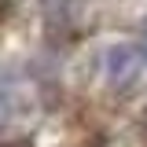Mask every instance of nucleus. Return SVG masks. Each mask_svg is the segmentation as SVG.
<instances>
[{"label": "nucleus", "mask_w": 147, "mask_h": 147, "mask_svg": "<svg viewBox=\"0 0 147 147\" xmlns=\"http://www.w3.org/2000/svg\"><path fill=\"white\" fill-rule=\"evenodd\" d=\"M140 55H147V26H144V52H140Z\"/></svg>", "instance_id": "f03ea898"}, {"label": "nucleus", "mask_w": 147, "mask_h": 147, "mask_svg": "<svg viewBox=\"0 0 147 147\" xmlns=\"http://www.w3.org/2000/svg\"><path fill=\"white\" fill-rule=\"evenodd\" d=\"M0 147H26V144H0Z\"/></svg>", "instance_id": "7ed1b4c3"}, {"label": "nucleus", "mask_w": 147, "mask_h": 147, "mask_svg": "<svg viewBox=\"0 0 147 147\" xmlns=\"http://www.w3.org/2000/svg\"><path fill=\"white\" fill-rule=\"evenodd\" d=\"M140 70H144L140 48H132V44H114V48H107V55H103V74H107L110 88H129L140 77Z\"/></svg>", "instance_id": "f257e3e1"}]
</instances>
